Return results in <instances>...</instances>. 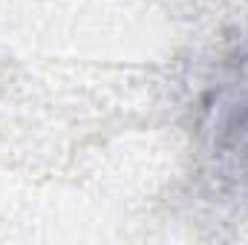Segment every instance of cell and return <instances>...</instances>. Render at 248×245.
<instances>
[{
	"label": "cell",
	"instance_id": "obj_1",
	"mask_svg": "<svg viewBox=\"0 0 248 245\" xmlns=\"http://www.w3.org/2000/svg\"><path fill=\"white\" fill-rule=\"evenodd\" d=\"M211 133L214 159L225 162L231 176H248V58L217 92Z\"/></svg>",
	"mask_w": 248,
	"mask_h": 245
}]
</instances>
